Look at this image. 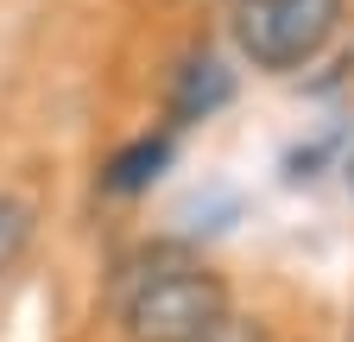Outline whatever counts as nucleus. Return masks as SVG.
<instances>
[{"mask_svg": "<svg viewBox=\"0 0 354 342\" xmlns=\"http://www.w3.org/2000/svg\"><path fill=\"white\" fill-rule=\"evenodd\" d=\"M342 171H348V190H354V152H348V165H342Z\"/></svg>", "mask_w": 354, "mask_h": 342, "instance_id": "0eeeda50", "label": "nucleus"}, {"mask_svg": "<svg viewBox=\"0 0 354 342\" xmlns=\"http://www.w3.org/2000/svg\"><path fill=\"white\" fill-rule=\"evenodd\" d=\"M335 32H342V0H234V45L266 76L317 64Z\"/></svg>", "mask_w": 354, "mask_h": 342, "instance_id": "f03ea898", "label": "nucleus"}, {"mask_svg": "<svg viewBox=\"0 0 354 342\" xmlns=\"http://www.w3.org/2000/svg\"><path fill=\"white\" fill-rule=\"evenodd\" d=\"M171 152H177L171 134H140V140H127V146L102 165V190H108V197H140V190H152L165 171H171Z\"/></svg>", "mask_w": 354, "mask_h": 342, "instance_id": "20e7f679", "label": "nucleus"}, {"mask_svg": "<svg viewBox=\"0 0 354 342\" xmlns=\"http://www.w3.org/2000/svg\"><path fill=\"white\" fill-rule=\"evenodd\" d=\"M221 317H228V285L196 260H158L120 291L127 342H203Z\"/></svg>", "mask_w": 354, "mask_h": 342, "instance_id": "f257e3e1", "label": "nucleus"}, {"mask_svg": "<svg viewBox=\"0 0 354 342\" xmlns=\"http://www.w3.org/2000/svg\"><path fill=\"white\" fill-rule=\"evenodd\" d=\"M32 203L26 197H13V190H0V291H7V279L19 273V260H26V247H32Z\"/></svg>", "mask_w": 354, "mask_h": 342, "instance_id": "39448f33", "label": "nucleus"}, {"mask_svg": "<svg viewBox=\"0 0 354 342\" xmlns=\"http://www.w3.org/2000/svg\"><path fill=\"white\" fill-rule=\"evenodd\" d=\"M203 342H272V330H266L259 317H234V311H228V317H221Z\"/></svg>", "mask_w": 354, "mask_h": 342, "instance_id": "423d86ee", "label": "nucleus"}, {"mask_svg": "<svg viewBox=\"0 0 354 342\" xmlns=\"http://www.w3.org/2000/svg\"><path fill=\"white\" fill-rule=\"evenodd\" d=\"M228 102H234V70L221 64L215 51H190L184 64H177L171 89H165V108H171V120H177V127L209 120V114H221Z\"/></svg>", "mask_w": 354, "mask_h": 342, "instance_id": "7ed1b4c3", "label": "nucleus"}]
</instances>
